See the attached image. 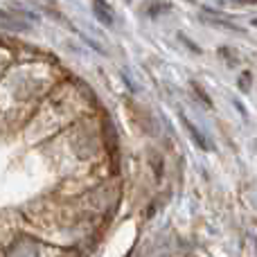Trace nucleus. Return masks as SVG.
Here are the masks:
<instances>
[{
    "mask_svg": "<svg viewBox=\"0 0 257 257\" xmlns=\"http://www.w3.org/2000/svg\"><path fill=\"white\" fill-rule=\"evenodd\" d=\"M253 25H255V27H257V18H255V21H253Z\"/></svg>",
    "mask_w": 257,
    "mask_h": 257,
    "instance_id": "nucleus-5",
    "label": "nucleus"
},
{
    "mask_svg": "<svg viewBox=\"0 0 257 257\" xmlns=\"http://www.w3.org/2000/svg\"><path fill=\"white\" fill-rule=\"evenodd\" d=\"M95 16H97L104 25H108V27L113 25V14H111V9L106 7L104 0H95Z\"/></svg>",
    "mask_w": 257,
    "mask_h": 257,
    "instance_id": "nucleus-1",
    "label": "nucleus"
},
{
    "mask_svg": "<svg viewBox=\"0 0 257 257\" xmlns=\"http://www.w3.org/2000/svg\"><path fill=\"white\" fill-rule=\"evenodd\" d=\"M0 23H3V27H14V30H25V25H23L21 21L12 18V14L3 12V9H0Z\"/></svg>",
    "mask_w": 257,
    "mask_h": 257,
    "instance_id": "nucleus-2",
    "label": "nucleus"
},
{
    "mask_svg": "<svg viewBox=\"0 0 257 257\" xmlns=\"http://www.w3.org/2000/svg\"><path fill=\"white\" fill-rule=\"evenodd\" d=\"M190 3H192V0H190Z\"/></svg>",
    "mask_w": 257,
    "mask_h": 257,
    "instance_id": "nucleus-6",
    "label": "nucleus"
},
{
    "mask_svg": "<svg viewBox=\"0 0 257 257\" xmlns=\"http://www.w3.org/2000/svg\"><path fill=\"white\" fill-rule=\"evenodd\" d=\"M248 79H250V75L248 72H244V75H241V90H248Z\"/></svg>",
    "mask_w": 257,
    "mask_h": 257,
    "instance_id": "nucleus-3",
    "label": "nucleus"
},
{
    "mask_svg": "<svg viewBox=\"0 0 257 257\" xmlns=\"http://www.w3.org/2000/svg\"><path fill=\"white\" fill-rule=\"evenodd\" d=\"M237 3H246V5H257V0H237Z\"/></svg>",
    "mask_w": 257,
    "mask_h": 257,
    "instance_id": "nucleus-4",
    "label": "nucleus"
}]
</instances>
